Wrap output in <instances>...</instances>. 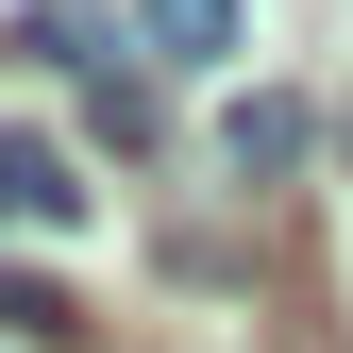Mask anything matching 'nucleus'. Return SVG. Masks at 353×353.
Wrapping results in <instances>:
<instances>
[{"label":"nucleus","instance_id":"5","mask_svg":"<svg viewBox=\"0 0 353 353\" xmlns=\"http://www.w3.org/2000/svg\"><path fill=\"white\" fill-rule=\"evenodd\" d=\"M0 336H68V303L34 286V270H0Z\"/></svg>","mask_w":353,"mask_h":353},{"label":"nucleus","instance_id":"1","mask_svg":"<svg viewBox=\"0 0 353 353\" xmlns=\"http://www.w3.org/2000/svg\"><path fill=\"white\" fill-rule=\"evenodd\" d=\"M303 152H320V118H303V101H286V84H252V101H236V118H219V168H236V185H286V168H303Z\"/></svg>","mask_w":353,"mask_h":353},{"label":"nucleus","instance_id":"6","mask_svg":"<svg viewBox=\"0 0 353 353\" xmlns=\"http://www.w3.org/2000/svg\"><path fill=\"white\" fill-rule=\"evenodd\" d=\"M0 219H17V152H0Z\"/></svg>","mask_w":353,"mask_h":353},{"label":"nucleus","instance_id":"4","mask_svg":"<svg viewBox=\"0 0 353 353\" xmlns=\"http://www.w3.org/2000/svg\"><path fill=\"white\" fill-rule=\"evenodd\" d=\"M84 118H101L118 152H152V84H135V68H101V84H84Z\"/></svg>","mask_w":353,"mask_h":353},{"label":"nucleus","instance_id":"3","mask_svg":"<svg viewBox=\"0 0 353 353\" xmlns=\"http://www.w3.org/2000/svg\"><path fill=\"white\" fill-rule=\"evenodd\" d=\"M0 51H17V68H84V84L118 68V51H101V17H84V0H34V17L0 34Z\"/></svg>","mask_w":353,"mask_h":353},{"label":"nucleus","instance_id":"2","mask_svg":"<svg viewBox=\"0 0 353 353\" xmlns=\"http://www.w3.org/2000/svg\"><path fill=\"white\" fill-rule=\"evenodd\" d=\"M135 34H152L168 68H219V51L252 34V0H135Z\"/></svg>","mask_w":353,"mask_h":353},{"label":"nucleus","instance_id":"7","mask_svg":"<svg viewBox=\"0 0 353 353\" xmlns=\"http://www.w3.org/2000/svg\"><path fill=\"white\" fill-rule=\"evenodd\" d=\"M336 152H353V118H336Z\"/></svg>","mask_w":353,"mask_h":353}]
</instances>
